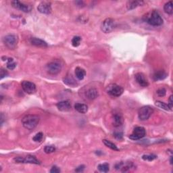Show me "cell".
<instances>
[{
    "label": "cell",
    "mask_w": 173,
    "mask_h": 173,
    "mask_svg": "<svg viewBox=\"0 0 173 173\" xmlns=\"http://www.w3.org/2000/svg\"><path fill=\"white\" fill-rule=\"evenodd\" d=\"M40 118L35 114H28L22 119V124L25 129L28 130L34 129L39 122Z\"/></svg>",
    "instance_id": "cell-1"
},
{
    "label": "cell",
    "mask_w": 173,
    "mask_h": 173,
    "mask_svg": "<svg viewBox=\"0 0 173 173\" xmlns=\"http://www.w3.org/2000/svg\"><path fill=\"white\" fill-rule=\"evenodd\" d=\"M145 21L149 24L153 26V27H158V26H160L163 24V19L160 14L156 10H153L147 15Z\"/></svg>",
    "instance_id": "cell-2"
},
{
    "label": "cell",
    "mask_w": 173,
    "mask_h": 173,
    "mask_svg": "<svg viewBox=\"0 0 173 173\" xmlns=\"http://www.w3.org/2000/svg\"><path fill=\"white\" fill-rule=\"evenodd\" d=\"M62 68V63L59 60H54L48 63L46 66V70L51 75H56L59 74Z\"/></svg>",
    "instance_id": "cell-3"
},
{
    "label": "cell",
    "mask_w": 173,
    "mask_h": 173,
    "mask_svg": "<svg viewBox=\"0 0 173 173\" xmlns=\"http://www.w3.org/2000/svg\"><path fill=\"white\" fill-rule=\"evenodd\" d=\"M106 92L110 96L118 97L123 93L124 89L116 84H110L106 87Z\"/></svg>",
    "instance_id": "cell-4"
},
{
    "label": "cell",
    "mask_w": 173,
    "mask_h": 173,
    "mask_svg": "<svg viewBox=\"0 0 173 173\" xmlns=\"http://www.w3.org/2000/svg\"><path fill=\"white\" fill-rule=\"evenodd\" d=\"M3 42H4L6 46L9 50H14L18 43V37L15 35L9 34L3 38Z\"/></svg>",
    "instance_id": "cell-5"
},
{
    "label": "cell",
    "mask_w": 173,
    "mask_h": 173,
    "mask_svg": "<svg viewBox=\"0 0 173 173\" xmlns=\"http://www.w3.org/2000/svg\"><path fill=\"white\" fill-rule=\"evenodd\" d=\"M153 113V107L149 106H143L138 111L139 118V120L144 121V120L149 119V118L152 116V114Z\"/></svg>",
    "instance_id": "cell-6"
},
{
    "label": "cell",
    "mask_w": 173,
    "mask_h": 173,
    "mask_svg": "<svg viewBox=\"0 0 173 173\" xmlns=\"http://www.w3.org/2000/svg\"><path fill=\"white\" fill-rule=\"evenodd\" d=\"M116 27V23L114 19L112 18H106L102 22L101 25V29L104 32V33H109L112 32L114 28Z\"/></svg>",
    "instance_id": "cell-7"
},
{
    "label": "cell",
    "mask_w": 173,
    "mask_h": 173,
    "mask_svg": "<svg viewBox=\"0 0 173 173\" xmlns=\"http://www.w3.org/2000/svg\"><path fill=\"white\" fill-rule=\"evenodd\" d=\"M146 135L145 129L142 126H137L134 129L133 133L129 135V138L132 140H139L144 137Z\"/></svg>",
    "instance_id": "cell-8"
},
{
    "label": "cell",
    "mask_w": 173,
    "mask_h": 173,
    "mask_svg": "<svg viewBox=\"0 0 173 173\" xmlns=\"http://www.w3.org/2000/svg\"><path fill=\"white\" fill-rule=\"evenodd\" d=\"M14 161L17 163H28V164H40L39 161L34 156L28 155L25 157H16L14 159Z\"/></svg>",
    "instance_id": "cell-9"
},
{
    "label": "cell",
    "mask_w": 173,
    "mask_h": 173,
    "mask_svg": "<svg viewBox=\"0 0 173 173\" xmlns=\"http://www.w3.org/2000/svg\"><path fill=\"white\" fill-rule=\"evenodd\" d=\"M21 86L23 91L27 94H33L37 91V87H36L33 83L31 82V81H23L21 83Z\"/></svg>",
    "instance_id": "cell-10"
},
{
    "label": "cell",
    "mask_w": 173,
    "mask_h": 173,
    "mask_svg": "<svg viewBox=\"0 0 173 173\" xmlns=\"http://www.w3.org/2000/svg\"><path fill=\"white\" fill-rule=\"evenodd\" d=\"M11 4L13 8H14L19 10H21L24 12H29L31 10V6H28L24 4V3H22L20 1H18V0H14V1L11 2Z\"/></svg>",
    "instance_id": "cell-11"
},
{
    "label": "cell",
    "mask_w": 173,
    "mask_h": 173,
    "mask_svg": "<svg viewBox=\"0 0 173 173\" xmlns=\"http://www.w3.org/2000/svg\"><path fill=\"white\" fill-rule=\"evenodd\" d=\"M37 10L41 14H50L51 12V3L48 2H42L37 6Z\"/></svg>",
    "instance_id": "cell-12"
},
{
    "label": "cell",
    "mask_w": 173,
    "mask_h": 173,
    "mask_svg": "<svg viewBox=\"0 0 173 173\" xmlns=\"http://www.w3.org/2000/svg\"><path fill=\"white\" fill-rule=\"evenodd\" d=\"M124 122V118L122 115L119 112H114L112 114V123L115 127L122 126Z\"/></svg>",
    "instance_id": "cell-13"
},
{
    "label": "cell",
    "mask_w": 173,
    "mask_h": 173,
    "mask_svg": "<svg viewBox=\"0 0 173 173\" xmlns=\"http://www.w3.org/2000/svg\"><path fill=\"white\" fill-rule=\"evenodd\" d=\"M56 106L61 112H68L71 109V104L68 100L61 101L56 104Z\"/></svg>",
    "instance_id": "cell-14"
},
{
    "label": "cell",
    "mask_w": 173,
    "mask_h": 173,
    "mask_svg": "<svg viewBox=\"0 0 173 173\" xmlns=\"http://www.w3.org/2000/svg\"><path fill=\"white\" fill-rule=\"evenodd\" d=\"M135 79L136 81L139 83L140 86L143 87H146L149 85V83L148 80L145 78V76L141 73H137L135 74Z\"/></svg>",
    "instance_id": "cell-15"
},
{
    "label": "cell",
    "mask_w": 173,
    "mask_h": 173,
    "mask_svg": "<svg viewBox=\"0 0 173 173\" xmlns=\"http://www.w3.org/2000/svg\"><path fill=\"white\" fill-rule=\"evenodd\" d=\"M115 168L117 170L121 169L122 172H126L130 171L132 168H135V166H134L132 162H120L116 164Z\"/></svg>",
    "instance_id": "cell-16"
},
{
    "label": "cell",
    "mask_w": 173,
    "mask_h": 173,
    "mask_svg": "<svg viewBox=\"0 0 173 173\" xmlns=\"http://www.w3.org/2000/svg\"><path fill=\"white\" fill-rule=\"evenodd\" d=\"M30 43L32 45H35V46L36 47H47V43H46V42L39 38H36V37L31 38Z\"/></svg>",
    "instance_id": "cell-17"
},
{
    "label": "cell",
    "mask_w": 173,
    "mask_h": 173,
    "mask_svg": "<svg viewBox=\"0 0 173 173\" xmlns=\"http://www.w3.org/2000/svg\"><path fill=\"white\" fill-rule=\"evenodd\" d=\"M99 96L98 91H97L96 88H90L88 89L85 93V96L88 100H93L96 99Z\"/></svg>",
    "instance_id": "cell-18"
},
{
    "label": "cell",
    "mask_w": 173,
    "mask_h": 173,
    "mask_svg": "<svg viewBox=\"0 0 173 173\" xmlns=\"http://www.w3.org/2000/svg\"><path fill=\"white\" fill-rule=\"evenodd\" d=\"M144 4L145 2L143 1H129L127 2L126 8L129 10H132V9L137 8L139 6H141Z\"/></svg>",
    "instance_id": "cell-19"
},
{
    "label": "cell",
    "mask_w": 173,
    "mask_h": 173,
    "mask_svg": "<svg viewBox=\"0 0 173 173\" xmlns=\"http://www.w3.org/2000/svg\"><path fill=\"white\" fill-rule=\"evenodd\" d=\"M168 74L167 73H166L165 71L164 70H159L156 72V73L153 74V79L155 81H161L166 79L167 77Z\"/></svg>",
    "instance_id": "cell-20"
},
{
    "label": "cell",
    "mask_w": 173,
    "mask_h": 173,
    "mask_svg": "<svg viewBox=\"0 0 173 173\" xmlns=\"http://www.w3.org/2000/svg\"><path fill=\"white\" fill-rule=\"evenodd\" d=\"M75 76L79 81H82L84 79L85 77L86 76V71L83 68L81 67H77L74 70Z\"/></svg>",
    "instance_id": "cell-21"
},
{
    "label": "cell",
    "mask_w": 173,
    "mask_h": 173,
    "mask_svg": "<svg viewBox=\"0 0 173 173\" xmlns=\"http://www.w3.org/2000/svg\"><path fill=\"white\" fill-rule=\"evenodd\" d=\"M74 108L77 112L81 114H85L88 111V106L86 104L81 103H77L74 104Z\"/></svg>",
    "instance_id": "cell-22"
},
{
    "label": "cell",
    "mask_w": 173,
    "mask_h": 173,
    "mask_svg": "<svg viewBox=\"0 0 173 173\" xmlns=\"http://www.w3.org/2000/svg\"><path fill=\"white\" fill-rule=\"evenodd\" d=\"M164 10L166 14L172 15L173 13V3L172 1H170L166 3L164 6Z\"/></svg>",
    "instance_id": "cell-23"
},
{
    "label": "cell",
    "mask_w": 173,
    "mask_h": 173,
    "mask_svg": "<svg viewBox=\"0 0 173 173\" xmlns=\"http://www.w3.org/2000/svg\"><path fill=\"white\" fill-rule=\"evenodd\" d=\"M103 144L105 145L107 148L114 150V151H118L119 149L118 148V147H117L115 144H114V143L111 142L110 141H108V140H106V139H103Z\"/></svg>",
    "instance_id": "cell-24"
},
{
    "label": "cell",
    "mask_w": 173,
    "mask_h": 173,
    "mask_svg": "<svg viewBox=\"0 0 173 173\" xmlns=\"http://www.w3.org/2000/svg\"><path fill=\"white\" fill-rule=\"evenodd\" d=\"M155 105L157 107H160V108H161L162 110H164L166 111L171 110V109H170V107H169L168 104L165 103L164 102H160V101H156V102H155Z\"/></svg>",
    "instance_id": "cell-25"
},
{
    "label": "cell",
    "mask_w": 173,
    "mask_h": 173,
    "mask_svg": "<svg viewBox=\"0 0 173 173\" xmlns=\"http://www.w3.org/2000/svg\"><path fill=\"white\" fill-rule=\"evenodd\" d=\"M97 168L102 172H107L110 170V166L107 163H104V164H99L97 166Z\"/></svg>",
    "instance_id": "cell-26"
},
{
    "label": "cell",
    "mask_w": 173,
    "mask_h": 173,
    "mask_svg": "<svg viewBox=\"0 0 173 173\" xmlns=\"http://www.w3.org/2000/svg\"><path fill=\"white\" fill-rule=\"evenodd\" d=\"M81 37L79 36H74L72 39V45L74 47H77L78 46H79L81 44Z\"/></svg>",
    "instance_id": "cell-27"
},
{
    "label": "cell",
    "mask_w": 173,
    "mask_h": 173,
    "mask_svg": "<svg viewBox=\"0 0 173 173\" xmlns=\"http://www.w3.org/2000/svg\"><path fill=\"white\" fill-rule=\"evenodd\" d=\"M64 83L70 86H74L77 85L76 81L73 79V78L69 77H66L65 79H64Z\"/></svg>",
    "instance_id": "cell-28"
},
{
    "label": "cell",
    "mask_w": 173,
    "mask_h": 173,
    "mask_svg": "<svg viewBox=\"0 0 173 173\" xmlns=\"http://www.w3.org/2000/svg\"><path fill=\"white\" fill-rule=\"evenodd\" d=\"M8 62H7V68L9 70H14L16 66V64L14 62L13 58H8Z\"/></svg>",
    "instance_id": "cell-29"
},
{
    "label": "cell",
    "mask_w": 173,
    "mask_h": 173,
    "mask_svg": "<svg viewBox=\"0 0 173 173\" xmlns=\"http://www.w3.org/2000/svg\"><path fill=\"white\" fill-rule=\"evenodd\" d=\"M43 138V133L39 132L36 134V135L32 137V140L35 142H41Z\"/></svg>",
    "instance_id": "cell-30"
},
{
    "label": "cell",
    "mask_w": 173,
    "mask_h": 173,
    "mask_svg": "<svg viewBox=\"0 0 173 173\" xmlns=\"http://www.w3.org/2000/svg\"><path fill=\"white\" fill-rule=\"evenodd\" d=\"M157 156L153 154H149V155H143L142 156V159L144 160H148V161H153V160H155Z\"/></svg>",
    "instance_id": "cell-31"
},
{
    "label": "cell",
    "mask_w": 173,
    "mask_h": 173,
    "mask_svg": "<svg viewBox=\"0 0 173 173\" xmlns=\"http://www.w3.org/2000/svg\"><path fill=\"white\" fill-rule=\"evenodd\" d=\"M55 151V148L52 145H47L44 148V152L46 153H51Z\"/></svg>",
    "instance_id": "cell-32"
},
{
    "label": "cell",
    "mask_w": 173,
    "mask_h": 173,
    "mask_svg": "<svg viewBox=\"0 0 173 173\" xmlns=\"http://www.w3.org/2000/svg\"><path fill=\"white\" fill-rule=\"evenodd\" d=\"M156 93H157L158 96L159 97H164L166 93V90L164 89V88H160V89L157 90Z\"/></svg>",
    "instance_id": "cell-33"
},
{
    "label": "cell",
    "mask_w": 173,
    "mask_h": 173,
    "mask_svg": "<svg viewBox=\"0 0 173 173\" xmlns=\"http://www.w3.org/2000/svg\"><path fill=\"white\" fill-rule=\"evenodd\" d=\"M8 75V73L7 70H6L4 68H1V70H0V76H1V79H4V78Z\"/></svg>",
    "instance_id": "cell-34"
},
{
    "label": "cell",
    "mask_w": 173,
    "mask_h": 173,
    "mask_svg": "<svg viewBox=\"0 0 173 173\" xmlns=\"http://www.w3.org/2000/svg\"><path fill=\"white\" fill-rule=\"evenodd\" d=\"M114 136L116 139L120 140V139H122V137H123V134L122 133H120V132L115 133L114 134Z\"/></svg>",
    "instance_id": "cell-35"
},
{
    "label": "cell",
    "mask_w": 173,
    "mask_h": 173,
    "mask_svg": "<svg viewBox=\"0 0 173 173\" xmlns=\"http://www.w3.org/2000/svg\"><path fill=\"white\" fill-rule=\"evenodd\" d=\"M50 172L51 173H58V172H60V170L58 168L57 166H54L50 170Z\"/></svg>",
    "instance_id": "cell-36"
},
{
    "label": "cell",
    "mask_w": 173,
    "mask_h": 173,
    "mask_svg": "<svg viewBox=\"0 0 173 173\" xmlns=\"http://www.w3.org/2000/svg\"><path fill=\"white\" fill-rule=\"evenodd\" d=\"M172 96H171L169 97V100H168V105L170 107V109H171V110H172V107H173V100H172Z\"/></svg>",
    "instance_id": "cell-37"
},
{
    "label": "cell",
    "mask_w": 173,
    "mask_h": 173,
    "mask_svg": "<svg viewBox=\"0 0 173 173\" xmlns=\"http://www.w3.org/2000/svg\"><path fill=\"white\" fill-rule=\"evenodd\" d=\"M85 166L84 165H81L79 166H78V167L75 169V171L77 172H83L84 171V169H85Z\"/></svg>",
    "instance_id": "cell-38"
},
{
    "label": "cell",
    "mask_w": 173,
    "mask_h": 173,
    "mask_svg": "<svg viewBox=\"0 0 173 173\" xmlns=\"http://www.w3.org/2000/svg\"><path fill=\"white\" fill-rule=\"evenodd\" d=\"M75 4H77V6L79 8H83L85 6V4L83 2H75Z\"/></svg>",
    "instance_id": "cell-39"
}]
</instances>
